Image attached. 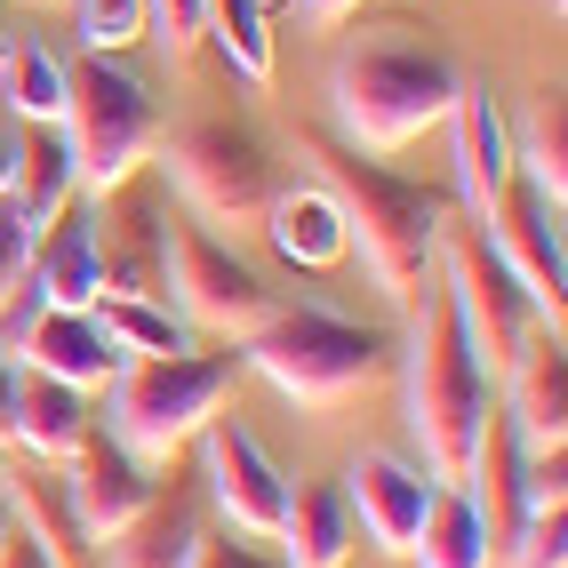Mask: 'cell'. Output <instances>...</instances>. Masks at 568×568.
<instances>
[{
	"label": "cell",
	"instance_id": "1",
	"mask_svg": "<svg viewBox=\"0 0 568 568\" xmlns=\"http://www.w3.org/2000/svg\"><path fill=\"white\" fill-rule=\"evenodd\" d=\"M465 72L448 64V49L416 41V24H368L353 32L328 64V112H336V144L353 153H400L425 129L448 121Z\"/></svg>",
	"mask_w": 568,
	"mask_h": 568
},
{
	"label": "cell",
	"instance_id": "2",
	"mask_svg": "<svg viewBox=\"0 0 568 568\" xmlns=\"http://www.w3.org/2000/svg\"><path fill=\"white\" fill-rule=\"evenodd\" d=\"M305 153H313V176L336 193V209H345V241L361 248L376 288L408 313L416 296L433 288V248L448 233V216H457V201H448L440 184L393 176L385 161H368L336 136H305Z\"/></svg>",
	"mask_w": 568,
	"mask_h": 568
},
{
	"label": "cell",
	"instance_id": "3",
	"mask_svg": "<svg viewBox=\"0 0 568 568\" xmlns=\"http://www.w3.org/2000/svg\"><path fill=\"white\" fill-rule=\"evenodd\" d=\"M400 376H408V433L425 448V473L433 480H465L473 448H480V425L497 408V385L488 368L473 361L465 328H457V305L440 296V281L408 305V336H400Z\"/></svg>",
	"mask_w": 568,
	"mask_h": 568
},
{
	"label": "cell",
	"instance_id": "4",
	"mask_svg": "<svg viewBox=\"0 0 568 568\" xmlns=\"http://www.w3.org/2000/svg\"><path fill=\"white\" fill-rule=\"evenodd\" d=\"M393 336L368 328V321H345L328 305H273L248 336H241V368H256L264 385L296 408H336L368 393L376 376L393 368Z\"/></svg>",
	"mask_w": 568,
	"mask_h": 568
},
{
	"label": "cell",
	"instance_id": "5",
	"mask_svg": "<svg viewBox=\"0 0 568 568\" xmlns=\"http://www.w3.org/2000/svg\"><path fill=\"white\" fill-rule=\"evenodd\" d=\"M241 345L224 353H169V361H121L112 368V440L144 465H176V448H193L201 425L233 400L241 385Z\"/></svg>",
	"mask_w": 568,
	"mask_h": 568
},
{
	"label": "cell",
	"instance_id": "6",
	"mask_svg": "<svg viewBox=\"0 0 568 568\" xmlns=\"http://www.w3.org/2000/svg\"><path fill=\"white\" fill-rule=\"evenodd\" d=\"M57 129L72 144V176H81V193L97 209L129 176H144V161L161 144V112H153V89L121 57H81L72 81H64V121Z\"/></svg>",
	"mask_w": 568,
	"mask_h": 568
},
{
	"label": "cell",
	"instance_id": "7",
	"mask_svg": "<svg viewBox=\"0 0 568 568\" xmlns=\"http://www.w3.org/2000/svg\"><path fill=\"white\" fill-rule=\"evenodd\" d=\"M433 281H440V296L457 305V328H465V345H473V361L488 368V385L513 368V353L537 336L545 321H537V305H528V288L513 281V264L488 248V233L457 209L448 216V233H440V248H433Z\"/></svg>",
	"mask_w": 568,
	"mask_h": 568
},
{
	"label": "cell",
	"instance_id": "8",
	"mask_svg": "<svg viewBox=\"0 0 568 568\" xmlns=\"http://www.w3.org/2000/svg\"><path fill=\"white\" fill-rule=\"evenodd\" d=\"M169 184L184 193L201 224H256L264 201H273V153H264V136L233 112H201V121H184L169 136Z\"/></svg>",
	"mask_w": 568,
	"mask_h": 568
},
{
	"label": "cell",
	"instance_id": "9",
	"mask_svg": "<svg viewBox=\"0 0 568 568\" xmlns=\"http://www.w3.org/2000/svg\"><path fill=\"white\" fill-rule=\"evenodd\" d=\"M161 296L193 321V328H216L224 345H241V336L273 313V288H264L256 264L233 256V241H216L201 216H169V281Z\"/></svg>",
	"mask_w": 568,
	"mask_h": 568
},
{
	"label": "cell",
	"instance_id": "10",
	"mask_svg": "<svg viewBox=\"0 0 568 568\" xmlns=\"http://www.w3.org/2000/svg\"><path fill=\"white\" fill-rule=\"evenodd\" d=\"M201 480H209V505L224 513V528H241V537H264L273 545L281 537V513H288V473H281V457L264 448L241 416H209L201 425Z\"/></svg>",
	"mask_w": 568,
	"mask_h": 568
},
{
	"label": "cell",
	"instance_id": "11",
	"mask_svg": "<svg viewBox=\"0 0 568 568\" xmlns=\"http://www.w3.org/2000/svg\"><path fill=\"white\" fill-rule=\"evenodd\" d=\"M473 224L488 233V248H497V256L513 264V281L528 288L537 321H545V328H560V313H568V248H560V209H545V201L513 176L505 193L488 201V216H473Z\"/></svg>",
	"mask_w": 568,
	"mask_h": 568
},
{
	"label": "cell",
	"instance_id": "12",
	"mask_svg": "<svg viewBox=\"0 0 568 568\" xmlns=\"http://www.w3.org/2000/svg\"><path fill=\"white\" fill-rule=\"evenodd\" d=\"M97 264H104V296H161L169 281V216L144 193V176H129L121 193H104L97 209Z\"/></svg>",
	"mask_w": 568,
	"mask_h": 568
},
{
	"label": "cell",
	"instance_id": "13",
	"mask_svg": "<svg viewBox=\"0 0 568 568\" xmlns=\"http://www.w3.org/2000/svg\"><path fill=\"white\" fill-rule=\"evenodd\" d=\"M64 488H72V513H81L89 545H104V537H121V528L161 497V465L129 457V448L112 440V433L89 425V440L64 457Z\"/></svg>",
	"mask_w": 568,
	"mask_h": 568
},
{
	"label": "cell",
	"instance_id": "14",
	"mask_svg": "<svg viewBox=\"0 0 568 568\" xmlns=\"http://www.w3.org/2000/svg\"><path fill=\"white\" fill-rule=\"evenodd\" d=\"M497 408H505V425L520 433L528 457H560L568 448V353H560V328H537L513 353V368L497 376Z\"/></svg>",
	"mask_w": 568,
	"mask_h": 568
},
{
	"label": "cell",
	"instance_id": "15",
	"mask_svg": "<svg viewBox=\"0 0 568 568\" xmlns=\"http://www.w3.org/2000/svg\"><path fill=\"white\" fill-rule=\"evenodd\" d=\"M448 136H457V209L488 216V201L513 184V121H505V104L488 81H457Z\"/></svg>",
	"mask_w": 568,
	"mask_h": 568
},
{
	"label": "cell",
	"instance_id": "16",
	"mask_svg": "<svg viewBox=\"0 0 568 568\" xmlns=\"http://www.w3.org/2000/svg\"><path fill=\"white\" fill-rule=\"evenodd\" d=\"M433 488H440V480H433L425 465L393 457V448H368V457L345 473V505H353V520H361L385 552H408V545H416V528H425Z\"/></svg>",
	"mask_w": 568,
	"mask_h": 568
},
{
	"label": "cell",
	"instance_id": "17",
	"mask_svg": "<svg viewBox=\"0 0 568 568\" xmlns=\"http://www.w3.org/2000/svg\"><path fill=\"white\" fill-rule=\"evenodd\" d=\"M17 368H41L57 376V385H112V368H121V353L104 345L97 313H57V305H32L24 328H17Z\"/></svg>",
	"mask_w": 568,
	"mask_h": 568
},
{
	"label": "cell",
	"instance_id": "18",
	"mask_svg": "<svg viewBox=\"0 0 568 568\" xmlns=\"http://www.w3.org/2000/svg\"><path fill=\"white\" fill-rule=\"evenodd\" d=\"M264 241L281 248V264H296V273H328V264H345V209H336V193L313 176V184H273V201H264Z\"/></svg>",
	"mask_w": 568,
	"mask_h": 568
},
{
	"label": "cell",
	"instance_id": "19",
	"mask_svg": "<svg viewBox=\"0 0 568 568\" xmlns=\"http://www.w3.org/2000/svg\"><path fill=\"white\" fill-rule=\"evenodd\" d=\"M81 201V176H72V144H64V129L49 121V129H17V184H9V224L24 233V248L49 233V224Z\"/></svg>",
	"mask_w": 568,
	"mask_h": 568
},
{
	"label": "cell",
	"instance_id": "20",
	"mask_svg": "<svg viewBox=\"0 0 568 568\" xmlns=\"http://www.w3.org/2000/svg\"><path fill=\"white\" fill-rule=\"evenodd\" d=\"M24 281L41 305L57 313H89L97 296H104V264H97V216L81 209H64L41 241H32V264H24Z\"/></svg>",
	"mask_w": 568,
	"mask_h": 568
},
{
	"label": "cell",
	"instance_id": "21",
	"mask_svg": "<svg viewBox=\"0 0 568 568\" xmlns=\"http://www.w3.org/2000/svg\"><path fill=\"white\" fill-rule=\"evenodd\" d=\"M281 560L288 568H345L361 545V520L345 505V480H313V488H288V513H281Z\"/></svg>",
	"mask_w": 568,
	"mask_h": 568
},
{
	"label": "cell",
	"instance_id": "22",
	"mask_svg": "<svg viewBox=\"0 0 568 568\" xmlns=\"http://www.w3.org/2000/svg\"><path fill=\"white\" fill-rule=\"evenodd\" d=\"M201 497L184 480H169L153 505H144L121 537H104V568H184V552H193V537H201Z\"/></svg>",
	"mask_w": 568,
	"mask_h": 568
},
{
	"label": "cell",
	"instance_id": "23",
	"mask_svg": "<svg viewBox=\"0 0 568 568\" xmlns=\"http://www.w3.org/2000/svg\"><path fill=\"white\" fill-rule=\"evenodd\" d=\"M81 440H89V393L57 385V376H41V368H24L17 376V440L9 448H32L41 465H64Z\"/></svg>",
	"mask_w": 568,
	"mask_h": 568
},
{
	"label": "cell",
	"instance_id": "24",
	"mask_svg": "<svg viewBox=\"0 0 568 568\" xmlns=\"http://www.w3.org/2000/svg\"><path fill=\"white\" fill-rule=\"evenodd\" d=\"M416 568H497V537H488L480 505L465 497V480H440L433 505H425V528L408 545Z\"/></svg>",
	"mask_w": 568,
	"mask_h": 568
},
{
	"label": "cell",
	"instance_id": "25",
	"mask_svg": "<svg viewBox=\"0 0 568 568\" xmlns=\"http://www.w3.org/2000/svg\"><path fill=\"white\" fill-rule=\"evenodd\" d=\"M513 176H520L545 209H568V97H560V89H545V97L513 121Z\"/></svg>",
	"mask_w": 568,
	"mask_h": 568
},
{
	"label": "cell",
	"instance_id": "26",
	"mask_svg": "<svg viewBox=\"0 0 568 568\" xmlns=\"http://www.w3.org/2000/svg\"><path fill=\"white\" fill-rule=\"evenodd\" d=\"M9 520L24 528V537H41L57 568H89V552H97L89 528H81V513H72L64 465H41L32 480H17V488H9Z\"/></svg>",
	"mask_w": 568,
	"mask_h": 568
},
{
	"label": "cell",
	"instance_id": "27",
	"mask_svg": "<svg viewBox=\"0 0 568 568\" xmlns=\"http://www.w3.org/2000/svg\"><path fill=\"white\" fill-rule=\"evenodd\" d=\"M97 328L121 361H169V353H193V321H184L169 296H97Z\"/></svg>",
	"mask_w": 568,
	"mask_h": 568
},
{
	"label": "cell",
	"instance_id": "28",
	"mask_svg": "<svg viewBox=\"0 0 568 568\" xmlns=\"http://www.w3.org/2000/svg\"><path fill=\"white\" fill-rule=\"evenodd\" d=\"M201 41L224 57V72L248 89L273 81V9L256 0H201Z\"/></svg>",
	"mask_w": 568,
	"mask_h": 568
},
{
	"label": "cell",
	"instance_id": "29",
	"mask_svg": "<svg viewBox=\"0 0 568 568\" xmlns=\"http://www.w3.org/2000/svg\"><path fill=\"white\" fill-rule=\"evenodd\" d=\"M64 81H72V64L49 49L0 57V112H17L24 129H49V121H64Z\"/></svg>",
	"mask_w": 568,
	"mask_h": 568
},
{
	"label": "cell",
	"instance_id": "30",
	"mask_svg": "<svg viewBox=\"0 0 568 568\" xmlns=\"http://www.w3.org/2000/svg\"><path fill=\"white\" fill-rule=\"evenodd\" d=\"M72 32H81V49L89 57H121L144 41V0H72Z\"/></svg>",
	"mask_w": 568,
	"mask_h": 568
},
{
	"label": "cell",
	"instance_id": "31",
	"mask_svg": "<svg viewBox=\"0 0 568 568\" xmlns=\"http://www.w3.org/2000/svg\"><path fill=\"white\" fill-rule=\"evenodd\" d=\"M513 568H568V505H545V513H528L513 528V545L497 552Z\"/></svg>",
	"mask_w": 568,
	"mask_h": 568
},
{
	"label": "cell",
	"instance_id": "32",
	"mask_svg": "<svg viewBox=\"0 0 568 568\" xmlns=\"http://www.w3.org/2000/svg\"><path fill=\"white\" fill-rule=\"evenodd\" d=\"M184 568H288V560L264 552V537H241V528H201Z\"/></svg>",
	"mask_w": 568,
	"mask_h": 568
},
{
	"label": "cell",
	"instance_id": "33",
	"mask_svg": "<svg viewBox=\"0 0 568 568\" xmlns=\"http://www.w3.org/2000/svg\"><path fill=\"white\" fill-rule=\"evenodd\" d=\"M144 41H161L169 64L201 49V0H144Z\"/></svg>",
	"mask_w": 568,
	"mask_h": 568
},
{
	"label": "cell",
	"instance_id": "34",
	"mask_svg": "<svg viewBox=\"0 0 568 568\" xmlns=\"http://www.w3.org/2000/svg\"><path fill=\"white\" fill-rule=\"evenodd\" d=\"M24 264H32V248H24V233L9 224V209H0V321H9L17 296H24Z\"/></svg>",
	"mask_w": 568,
	"mask_h": 568
},
{
	"label": "cell",
	"instance_id": "35",
	"mask_svg": "<svg viewBox=\"0 0 568 568\" xmlns=\"http://www.w3.org/2000/svg\"><path fill=\"white\" fill-rule=\"evenodd\" d=\"M0 568H57V560H49L41 537H24V528L9 520V537H0Z\"/></svg>",
	"mask_w": 568,
	"mask_h": 568
},
{
	"label": "cell",
	"instance_id": "36",
	"mask_svg": "<svg viewBox=\"0 0 568 568\" xmlns=\"http://www.w3.org/2000/svg\"><path fill=\"white\" fill-rule=\"evenodd\" d=\"M17 376H24V368H17V353H0V448L17 440Z\"/></svg>",
	"mask_w": 568,
	"mask_h": 568
},
{
	"label": "cell",
	"instance_id": "37",
	"mask_svg": "<svg viewBox=\"0 0 568 568\" xmlns=\"http://www.w3.org/2000/svg\"><path fill=\"white\" fill-rule=\"evenodd\" d=\"M305 9H313V17H321V24H345V17H353V9H361V0H305Z\"/></svg>",
	"mask_w": 568,
	"mask_h": 568
},
{
	"label": "cell",
	"instance_id": "38",
	"mask_svg": "<svg viewBox=\"0 0 568 568\" xmlns=\"http://www.w3.org/2000/svg\"><path fill=\"white\" fill-rule=\"evenodd\" d=\"M9 184H17V136H0V201H9Z\"/></svg>",
	"mask_w": 568,
	"mask_h": 568
},
{
	"label": "cell",
	"instance_id": "39",
	"mask_svg": "<svg viewBox=\"0 0 568 568\" xmlns=\"http://www.w3.org/2000/svg\"><path fill=\"white\" fill-rule=\"evenodd\" d=\"M0 537H9V497H0Z\"/></svg>",
	"mask_w": 568,
	"mask_h": 568
},
{
	"label": "cell",
	"instance_id": "40",
	"mask_svg": "<svg viewBox=\"0 0 568 568\" xmlns=\"http://www.w3.org/2000/svg\"><path fill=\"white\" fill-rule=\"evenodd\" d=\"M0 480H9V473H0Z\"/></svg>",
	"mask_w": 568,
	"mask_h": 568
}]
</instances>
